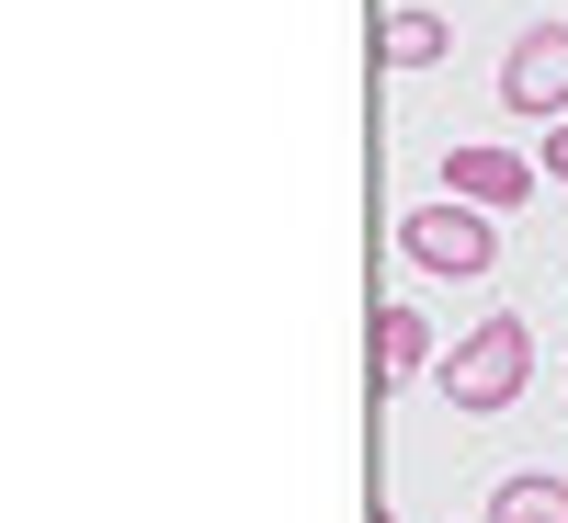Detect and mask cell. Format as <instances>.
Returning a JSON list of instances; mask_svg holds the SVG:
<instances>
[{
  "label": "cell",
  "instance_id": "52a82bcc",
  "mask_svg": "<svg viewBox=\"0 0 568 523\" xmlns=\"http://www.w3.org/2000/svg\"><path fill=\"white\" fill-rule=\"evenodd\" d=\"M375 58H387V69H433L444 58V23L433 12H387V23H375Z\"/></svg>",
  "mask_w": 568,
  "mask_h": 523
},
{
  "label": "cell",
  "instance_id": "5b68a950",
  "mask_svg": "<svg viewBox=\"0 0 568 523\" xmlns=\"http://www.w3.org/2000/svg\"><path fill=\"white\" fill-rule=\"evenodd\" d=\"M420 364H433V319H420V308H375V388H398V375H420Z\"/></svg>",
  "mask_w": 568,
  "mask_h": 523
},
{
  "label": "cell",
  "instance_id": "6da1fadb",
  "mask_svg": "<svg viewBox=\"0 0 568 523\" xmlns=\"http://www.w3.org/2000/svg\"><path fill=\"white\" fill-rule=\"evenodd\" d=\"M524 375H535V330L511 319V308H489L478 330H466V342L433 364V388L455 399V410H478V421H500L511 399H524Z\"/></svg>",
  "mask_w": 568,
  "mask_h": 523
},
{
  "label": "cell",
  "instance_id": "9c48e42d",
  "mask_svg": "<svg viewBox=\"0 0 568 523\" xmlns=\"http://www.w3.org/2000/svg\"><path fill=\"white\" fill-rule=\"evenodd\" d=\"M375 523H398V512H387V501H375Z\"/></svg>",
  "mask_w": 568,
  "mask_h": 523
},
{
  "label": "cell",
  "instance_id": "277c9868",
  "mask_svg": "<svg viewBox=\"0 0 568 523\" xmlns=\"http://www.w3.org/2000/svg\"><path fill=\"white\" fill-rule=\"evenodd\" d=\"M535 171L546 160H511V149H478V137H466V149H444V194L489 205V217H524L535 205Z\"/></svg>",
  "mask_w": 568,
  "mask_h": 523
},
{
  "label": "cell",
  "instance_id": "7a4b0ae2",
  "mask_svg": "<svg viewBox=\"0 0 568 523\" xmlns=\"http://www.w3.org/2000/svg\"><path fill=\"white\" fill-rule=\"evenodd\" d=\"M398 251H409L420 273L466 284V273H489V262H500V217H489V205H466V194H444V205H409V217H398Z\"/></svg>",
  "mask_w": 568,
  "mask_h": 523
},
{
  "label": "cell",
  "instance_id": "3957f363",
  "mask_svg": "<svg viewBox=\"0 0 568 523\" xmlns=\"http://www.w3.org/2000/svg\"><path fill=\"white\" fill-rule=\"evenodd\" d=\"M500 103L535 114V125L568 114V23H524V34H511V58H500Z\"/></svg>",
  "mask_w": 568,
  "mask_h": 523
},
{
  "label": "cell",
  "instance_id": "ba28073f",
  "mask_svg": "<svg viewBox=\"0 0 568 523\" xmlns=\"http://www.w3.org/2000/svg\"><path fill=\"white\" fill-rule=\"evenodd\" d=\"M535 160H546V171H557V182H568V114H557V125H546V149H535Z\"/></svg>",
  "mask_w": 568,
  "mask_h": 523
},
{
  "label": "cell",
  "instance_id": "8992f818",
  "mask_svg": "<svg viewBox=\"0 0 568 523\" xmlns=\"http://www.w3.org/2000/svg\"><path fill=\"white\" fill-rule=\"evenodd\" d=\"M489 523H568V479H546V466L500 479V490H489Z\"/></svg>",
  "mask_w": 568,
  "mask_h": 523
}]
</instances>
